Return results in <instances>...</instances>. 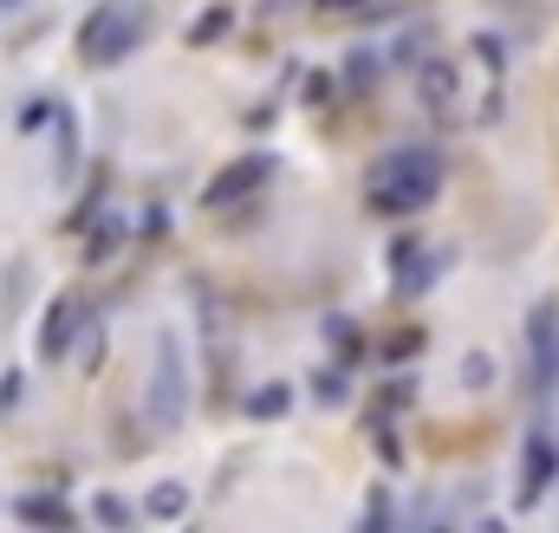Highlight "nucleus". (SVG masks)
<instances>
[{"instance_id": "1", "label": "nucleus", "mask_w": 559, "mask_h": 533, "mask_svg": "<svg viewBox=\"0 0 559 533\" xmlns=\"http://www.w3.org/2000/svg\"><path fill=\"white\" fill-rule=\"evenodd\" d=\"M436 189H442V163H436V150H423V143H397V150L378 156V169H371V209H378L384 222H404V215L429 209Z\"/></svg>"}, {"instance_id": "2", "label": "nucleus", "mask_w": 559, "mask_h": 533, "mask_svg": "<svg viewBox=\"0 0 559 533\" xmlns=\"http://www.w3.org/2000/svg\"><path fill=\"white\" fill-rule=\"evenodd\" d=\"M150 429H176L189 416V358L176 345V332H156V358H150V403H143Z\"/></svg>"}, {"instance_id": "3", "label": "nucleus", "mask_w": 559, "mask_h": 533, "mask_svg": "<svg viewBox=\"0 0 559 533\" xmlns=\"http://www.w3.org/2000/svg\"><path fill=\"white\" fill-rule=\"evenodd\" d=\"M138 39H143V13L138 7H124V0L92 7L85 26H79V52H85V66H118Z\"/></svg>"}, {"instance_id": "4", "label": "nucleus", "mask_w": 559, "mask_h": 533, "mask_svg": "<svg viewBox=\"0 0 559 533\" xmlns=\"http://www.w3.org/2000/svg\"><path fill=\"white\" fill-rule=\"evenodd\" d=\"M559 488V429L554 423H534L527 449H521V488H514V508H540V495Z\"/></svg>"}, {"instance_id": "5", "label": "nucleus", "mask_w": 559, "mask_h": 533, "mask_svg": "<svg viewBox=\"0 0 559 533\" xmlns=\"http://www.w3.org/2000/svg\"><path fill=\"white\" fill-rule=\"evenodd\" d=\"M527 365H534V398H559V306L540 299L527 312Z\"/></svg>"}, {"instance_id": "6", "label": "nucleus", "mask_w": 559, "mask_h": 533, "mask_svg": "<svg viewBox=\"0 0 559 533\" xmlns=\"http://www.w3.org/2000/svg\"><path fill=\"white\" fill-rule=\"evenodd\" d=\"M274 169H280L274 156H241V163H228V169L202 189V209H215V215H222V209H235V202H241V196H254Z\"/></svg>"}, {"instance_id": "7", "label": "nucleus", "mask_w": 559, "mask_h": 533, "mask_svg": "<svg viewBox=\"0 0 559 533\" xmlns=\"http://www.w3.org/2000/svg\"><path fill=\"white\" fill-rule=\"evenodd\" d=\"M417 98L436 118H455V111H462V79H455L449 59H423L417 66Z\"/></svg>"}, {"instance_id": "8", "label": "nucleus", "mask_w": 559, "mask_h": 533, "mask_svg": "<svg viewBox=\"0 0 559 533\" xmlns=\"http://www.w3.org/2000/svg\"><path fill=\"white\" fill-rule=\"evenodd\" d=\"M72 332H79V299H72V293H59V299L46 306V332H39V358H46V365H59V358H66V345H72Z\"/></svg>"}, {"instance_id": "9", "label": "nucleus", "mask_w": 559, "mask_h": 533, "mask_svg": "<svg viewBox=\"0 0 559 533\" xmlns=\"http://www.w3.org/2000/svg\"><path fill=\"white\" fill-rule=\"evenodd\" d=\"M143 514H150V521H182V514H189V488H182V482H156V488L143 495Z\"/></svg>"}, {"instance_id": "10", "label": "nucleus", "mask_w": 559, "mask_h": 533, "mask_svg": "<svg viewBox=\"0 0 559 533\" xmlns=\"http://www.w3.org/2000/svg\"><path fill=\"white\" fill-rule=\"evenodd\" d=\"M13 514H20V521H33V528H72V508H66V501H52V495H20V501H13Z\"/></svg>"}, {"instance_id": "11", "label": "nucleus", "mask_w": 559, "mask_h": 533, "mask_svg": "<svg viewBox=\"0 0 559 533\" xmlns=\"http://www.w3.org/2000/svg\"><path fill=\"white\" fill-rule=\"evenodd\" d=\"M228 26H235V7H202V20L189 26V46H215Z\"/></svg>"}, {"instance_id": "12", "label": "nucleus", "mask_w": 559, "mask_h": 533, "mask_svg": "<svg viewBox=\"0 0 559 533\" xmlns=\"http://www.w3.org/2000/svg\"><path fill=\"white\" fill-rule=\"evenodd\" d=\"M52 111H59V105L39 92V98H26V105H20V118H13V125H20V137H39L46 125H52Z\"/></svg>"}, {"instance_id": "13", "label": "nucleus", "mask_w": 559, "mask_h": 533, "mask_svg": "<svg viewBox=\"0 0 559 533\" xmlns=\"http://www.w3.org/2000/svg\"><path fill=\"white\" fill-rule=\"evenodd\" d=\"M312 398H319V403H345V398H352V378H345V365H325V371L312 378Z\"/></svg>"}, {"instance_id": "14", "label": "nucleus", "mask_w": 559, "mask_h": 533, "mask_svg": "<svg viewBox=\"0 0 559 533\" xmlns=\"http://www.w3.org/2000/svg\"><path fill=\"white\" fill-rule=\"evenodd\" d=\"M286 403H293L286 384H261V391L248 398V416H261V423H267V416H286Z\"/></svg>"}, {"instance_id": "15", "label": "nucleus", "mask_w": 559, "mask_h": 533, "mask_svg": "<svg viewBox=\"0 0 559 533\" xmlns=\"http://www.w3.org/2000/svg\"><path fill=\"white\" fill-rule=\"evenodd\" d=\"M495 378H501V371H495V358H481V352H468V358H462V384H468V391H495Z\"/></svg>"}, {"instance_id": "16", "label": "nucleus", "mask_w": 559, "mask_h": 533, "mask_svg": "<svg viewBox=\"0 0 559 533\" xmlns=\"http://www.w3.org/2000/svg\"><path fill=\"white\" fill-rule=\"evenodd\" d=\"M92 521H98V528H131V501H124V495H98V501H92Z\"/></svg>"}, {"instance_id": "17", "label": "nucleus", "mask_w": 559, "mask_h": 533, "mask_svg": "<svg viewBox=\"0 0 559 533\" xmlns=\"http://www.w3.org/2000/svg\"><path fill=\"white\" fill-rule=\"evenodd\" d=\"M98 222H105V228L92 235V261H105V254H111V248L124 241V215H98Z\"/></svg>"}, {"instance_id": "18", "label": "nucleus", "mask_w": 559, "mask_h": 533, "mask_svg": "<svg viewBox=\"0 0 559 533\" xmlns=\"http://www.w3.org/2000/svg\"><path fill=\"white\" fill-rule=\"evenodd\" d=\"M475 59H481V66H488V72H501V59H508V46H501V39H488V33H481V39H475Z\"/></svg>"}, {"instance_id": "19", "label": "nucleus", "mask_w": 559, "mask_h": 533, "mask_svg": "<svg viewBox=\"0 0 559 533\" xmlns=\"http://www.w3.org/2000/svg\"><path fill=\"white\" fill-rule=\"evenodd\" d=\"M325 345H338V352H352V345H358V332H352V319H325Z\"/></svg>"}, {"instance_id": "20", "label": "nucleus", "mask_w": 559, "mask_h": 533, "mask_svg": "<svg viewBox=\"0 0 559 533\" xmlns=\"http://www.w3.org/2000/svg\"><path fill=\"white\" fill-rule=\"evenodd\" d=\"M20 391H26V371H0V410H13Z\"/></svg>"}, {"instance_id": "21", "label": "nucleus", "mask_w": 559, "mask_h": 533, "mask_svg": "<svg viewBox=\"0 0 559 533\" xmlns=\"http://www.w3.org/2000/svg\"><path fill=\"white\" fill-rule=\"evenodd\" d=\"M98 352H105V332H98V325H85V371H98Z\"/></svg>"}, {"instance_id": "22", "label": "nucleus", "mask_w": 559, "mask_h": 533, "mask_svg": "<svg viewBox=\"0 0 559 533\" xmlns=\"http://www.w3.org/2000/svg\"><path fill=\"white\" fill-rule=\"evenodd\" d=\"M319 7H325V13H371L378 0H319Z\"/></svg>"}, {"instance_id": "23", "label": "nucleus", "mask_w": 559, "mask_h": 533, "mask_svg": "<svg viewBox=\"0 0 559 533\" xmlns=\"http://www.w3.org/2000/svg\"><path fill=\"white\" fill-rule=\"evenodd\" d=\"M365 528H391V501H384V495L371 501V514H365Z\"/></svg>"}, {"instance_id": "24", "label": "nucleus", "mask_w": 559, "mask_h": 533, "mask_svg": "<svg viewBox=\"0 0 559 533\" xmlns=\"http://www.w3.org/2000/svg\"><path fill=\"white\" fill-rule=\"evenodd\" d=\"M20 7H26V0H0V13H20Z\"/></svg>"}]
</instances>
